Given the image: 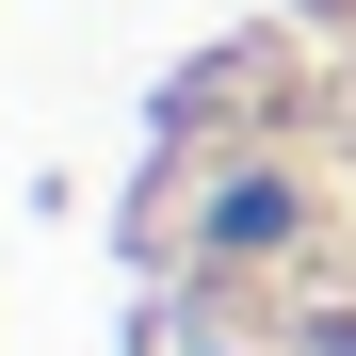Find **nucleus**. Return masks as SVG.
<instances>
[{
    "label": "nucleus",
    "instance_id": "f257e3e1",
    "mask_svg": "<svg viewBox=\"0 0 356 356\" xmlns=\"http://www.w3.org/2000/svg\"><path fill=\"white\" fill-rule=\"evenodd\" d=\"M0 356H356V0H0Z\"/></svg>",
    "mask_w": 356,
    "mask_h": 356
}]
</instances>
